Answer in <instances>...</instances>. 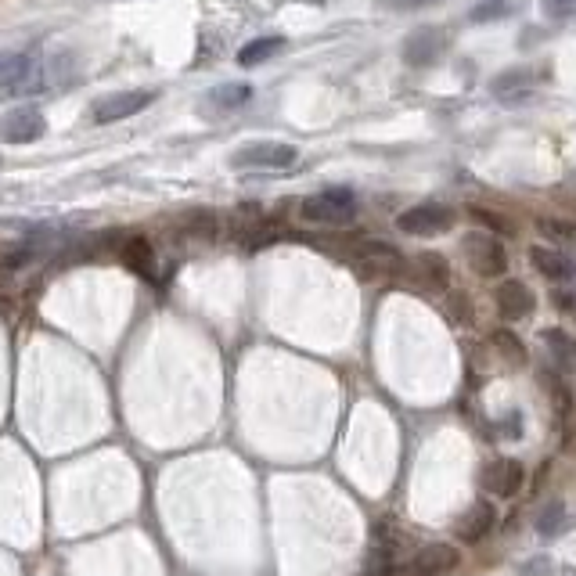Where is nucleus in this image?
Returning a JSON list of instances; mask_svg holds the SVG:
<instances>
[{"instance_id": "nucleus-1", "label": "nucleus", "mask_w": 576, "mask_h": 576, "mask_svg": "<svg viewBox=\"0 0 576 576\" xmlns=\"http://www.w3.org/2000/svg\"><path fill=\"white\" fill-rule=\"evenodd\" d=\"M357 216V198L346 188H328L299 202V220L317 227H346Z\"/></svg>"}, {"instance_id": "nucleus-2", "label": "nucleus", "mask_w": 576, "mask_h": 576, "mask_svg": "<svg viewBox=\"0 0 576 576\" xmlns=\"http://www.w3.org/2000/svg\"><path fill=\"white\" fill-rule=\"evenodd\" d=\"M296 159H299V152L292 144L252 141V144H242V148L231 155V166L234 170H288Z\"/></svg>"}, {"instance_id": "nucleus-3", "label": "nucleus", "mask_w": 576, "mask_h": 576, "mask_svg": "<svg viewBox=\"0 0 576 576\" xmlns=\"http://www.w3.org/2000/svg\"><path fill=\"white\" fill-rule=\"evenodd\" d=\"M461 249H465L468 263H472V270H476L479 278H501L504 270H508V252H504V245L497 242L494 234L486 231L465 234Z\"/></svg>"}, {"instance_id": "nucleus-4", "label": "nucleus", "mask_w": 576, "mask_h": 576, "mask_svg": "<svg viewBox=\"0 0 576 576\" xmlns=\"http://www.w3.org/2000/svg\"><path fill=\"white\" fill-rule=\"evenodd\" d=\"M350 263L364 281L393 278V274H400V270H404V256H400L393 245H382V242H364L350 256Z\"/></svg>"}, {"instance_id": "nucleus-5", "label": "nucleus", "mask_w": 576, "mask_h": 576, "mask_svg": "<svg viewBox=\"0 0 576 576\" xmlns=\"http://www.w3.org/2000/svg\"><path fill=\"white\" fill-rule=\"evenodd\" d=\"M47 134V119L36 105H18L8 116H0V141L8 144H33Z\"/></svg>"}, {"instance_id": "nucleus-6", "label": "nucleus", "mask_w": 576, "mask_h": 576, "mask_svg": "<svg viewBox=\"0 0 576 576\" xmlns=\"http://www.w3.org/2000/svg\"><path fill=\"white\" fill-rule=\"evenodd\" d=\"M155 101V90H119V94H108L98 105L90 108V119L94 123H119V119H130L137 112Z\"/></svg>"}, {"instance_id": "nucleus-7", "label": "nucleus", "mask_w": 576, "mask_h": 576, "mask_svg": "<svg viewBox=\"0 0 576 576\" xmlns=\"http://www.w3.org/2000/svg\"><path fill=\"white\" fill-rule=\"evenodd\" d=\"M396 224H400V231H404V234H414V238H436V234L450 231V224H454V213H450L447 206L425 202V206L404 209Z\"/></svg>"}, {"instance_id": "nucleus-8", "label": "nucleus", "mask_w": 576, "mask_h": 576, "mask_svg": "<svg viewBox=\"0 0 576 576\" xmlns=\"http://www.w3.org/2000/svg\"><path fill=\"white\" fill-rule=\"evenodd\" d=\"M447 47H450V40L443 29L422 26L404 40V58H407V65H414V69H429V65H436L443 54H447Z\"/></svg>"}, {"instance_id": "nucleus-9", "label": "nucleus", "mask_w": 576, "mask_h": 576, "mask_svg": "<svg viewBox=\"0 0 576 576\" xmlns=\"http://www.w3.org/2000/svg\"><path fill=\"white\" fill-rule=\"evenodd\" d=\"M458 566V548L450 544H425L411 555L407 562V573L411 576H443Z\"/></svg>"}, {"instance_id": "nucleus-10", "label": "nucleus", "mask_w": 576, "mask_h": 576, "mask_svg": "<svg viewBox=\"0 0 576 576\" xmlns=\"http://www.w3.org/2000/svg\"><path fill=\"white\" fill-rule=\"evenodd\" d=\"M533 90H537V76H533L530 69H508L490 83V94H494L497 101H504V105H522V101H530Z\"/></svg>"}, {"instance_id": "nucleus-11", "label": "nucleus", "mask_w": 576, "mask_h": 576, "mask_svg": "<svg viewBox=\"0 0 576 576\" xmlns=\"http://www.w3.org/2000/svg\"><path fill=\"white\" fill-rule=\"evenodd\" d=\"M483 486L497 497H515L522 490V465L512 458H497L486 465Z\"/></svg>"}, {"instance_id": "nucleus-12", "label": "nucleus", "mask_w": 576, "mask_h": 576, "mask_svg": "<svg viewBox=\"0 0 576 576\" xmlns=\"http://www.w3.org/2000/svg\"><path fill=\"white\" fill-rule=\"evenodd\" d=\"M530 263L551 281H576V260L562 249H548V245H533Z\"/></svg>"}, {"instance_id": "nucleus-13", "label": "nucleus", "mask_w": 576, "mask_h": 576, "mask_svg": "<svg viewBox=\"0 0 576 576\" xmlns=\"http://www.w3.org/2000/svg\"><path fill=\"white\" fill-rule=\"evenodd\" d=\"M494 519H497L494 504L479 501V504H472L468 512H461V519L454 522V533H458L465 544H479L486 533L494 530Z\"/></svg>"}, {"instance_id": "nucleus-14", "label": "nucleus", "mask_w": 576, "mask_h": 576, "mask_svg": "<svg viewBox=\"0 0 576 576\" xmlns=\"http://www.w3.org/2000/svg\"><path fill=\"white\" fill-rule=\"evenodd\" d=\"M497 310H501V317H508V321H519V317H526L533 310V292L522 281L508 278L504 285H497Z\"/></svg>"}, {"instance_id": "nucleus-15", "label": "nucleus", "mask_w": 576, "mask_h": 576, "mask_svg": "<svg viewBox=\"0 0 576 576\" xmlns=\"http://www.w3.org/2000/svg\"><path fill=\"white\" fill-rule=\"evenodd\" d=\"M544 342H548L551 357H555L558 371H576V339L566 335L562 328H548L544 332Z\"/></svg>"}, {"instance_id": "nucleus-16", "label": "nucleus", "mask_w": 576, "mask_h": 576, "mask_svg": "<svg viewBox=\"0 0 576 576\" xmlns=\"http://www.w3.org/2000/svg\"><path fill=\"white\" fill-rule=\"evenodd\" d=\"M281 47H285V40H281V36H260V40H252V44H245L242 51H238V65H245V69L263 65L267 58H274Z\"/></svg>"}, {"instance_id": "nucleus-17", "label": "nucleus", "mask_w": 576, "mask_h": 576, "mask_svg": "<svg viewBox=\"0 0 576 576\" xmlns=\"http://www.w3.org/2000/svg\"><path fill=\"white\" fill-rule=\"evenodd\" d=\"M123 263L126 267H134L137 274H152L155 260H152V245L144 242V238H130L123 245Z\"/></svg>"}, {"instance_id": "nucleus-18", "label": "nucleus", "mask_w": 576, "mask_h": 576, "mask_svg": "<svg viewBox=\"0 0 576 576\" xmlns=\"http://www.w3.org/2000/svg\"><path fill=\"white\" fill-rule=\"evenodd\" d=\"M249 98H252L249 83H227V87H216L213 94H209V101L220 108H242Z\"/></svg>"}, {"instance_id": "nucleus-19", "label": "nucleus", "mask_w": 576, "mask_h": 576, "mask_svg": "<svg viewBox=\"0 0 576 576\" xmlns=\"http://www.w3.org/2000/svg\"><path fill=\"white\" fill-rule=\"evenodd\" d=\"M544 234L555 238L558 245H566V249H576V220H544Z\"/></svg>"}, {"instance_id": "nucleus-20", "label": "nucleus", "mask_w": 576, "mask_h": 576, "mask_svg": "<svg viewBox=\"0 0 576 576\" xmlns=\"http://www.w3.org/2000/svg\"><path fill=\"white\" fill-rule=\"evenodd\" d=\"M494 346H497V353H501V357H508L512 360V364H522V360H526V350H522V342L515 339L512 332H494Z\"/></svg>"}, {"instance_id": "nucleus-21", "label": "nucleus", "mask_w": 576, "mask_h": 576, "mask_svg": "<svg viewBox=\"0 0 576 576\" xmlns=\"http://www.w3.org/2000/svg\"><path fill=\"white\" fill-rule=\"evenodd\" d=\"M540 8L551 22H566V18L576 15V0H540Z\"/></svg>"}, {"instance_id": "nucleus-22", "label": "nucleus", "mask_w": 576, "mask_h": 576, "mask_svg": "<svg viewBox=\"0 0 576 576\" xmlns=\"http://www.w3.org/2000/svg\"><path fill=\"white\" fill-rule=\"evenodd\" d=\"M468 213L476 216V220H483L486 227H494V231H508L512 234L515 227H512V220H504V216H497V213H490V209H479V206H472Z\"/></svg>"}, {"instance_id": "nucleus-23", "label": "nucleus", "mask_w": 576, "mask_h": 576, "mask_svg": "<svg viewBox=\"0 0 576 576\" xmlns=\"http://www.w3.org/2000/svg\"><path fill=\"white\" fill-rule=\"evenodd\" d=\"M497 15H504V4H479L472 11V22H494Z\"/></svg>"}, {"instance_id": "nucleus-24", "label": "nucleus", "mask_w": 576, "mask_h": 576, "mask_svg": "<svg viewBox=\"0 0 576 576\" xmlns=\"http://www.w3.org/2000/svg\"><path fill=\"white\" fill-rule=\"evenodd\" d=\"M555 306L576 321V292H555Z\"/></svg>"}, {"instance_id": "nucleus-25", "label": "nucleus", "mask_w": 576, "mask_h": 576, "mask_svg": "<svg viewBox=\"0 0 576 576\" xmlns=\"http://www.w3.org/2000/svg\"><path fill=\"white\" fill-rule=\"evenodd\" d=\"M558 526H562V508H551L540 522V533H558Z\"/></svg>"}, {"instance_id": "nucleus-26", "label": "nucleus", "mask_w": 576, "mask_h": 576, "mask_svg": "<svg viewBox=\"0 0 576 576\" xmlns=\"http://www.w3.org/2000/svg\"><path fill=\"white\" fill-rule=\"evenodd\" d=\"M548 386H551V396H555V407H558V411H569V389L558 386L555 378H548Z\"/></svg>"}, {"instance_id": "nucleus-27", "label": "nucleus", "mask_w": 576, "mask_h": 576, "mask_svg": "<svg viewBox=\"0 0 576 576\" xmlns=\"http://www.w3.org/2000/svg\"><path fill=\"white\" fill-rule=\"evenodd\" d=\"M393 8H429V4H436V0H389Z\"/></svg>"}]
</instances>
